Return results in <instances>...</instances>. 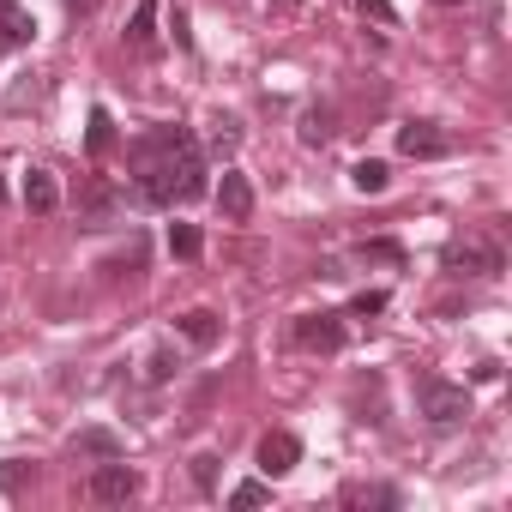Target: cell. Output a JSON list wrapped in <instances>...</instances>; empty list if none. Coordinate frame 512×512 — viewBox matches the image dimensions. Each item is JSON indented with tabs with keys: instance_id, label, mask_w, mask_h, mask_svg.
I'll list each match as a JSON object with an SVG mask.
<instances>
[{
	"instance_id": "cell-25",
	"label": "cell",
	"mask_w": 512,
	"mask_h": 512,
	"mask_svg": "<svg viewBox=\"0 0 512 512\" xmlns=\"http://www.w3.org/2000/svg\"><path fill=\"white\" fill-rule=\"evenodd\" d=\"M356 7H362L368 19H380V25H398V13H392V0H356Z\"/></svg>"
},
{
	"instance_id": "cell-21",
	"label": "cell",
	"mask_w": 512,
	"mask_h": 512,
	"mask_svg": "<svg viewBox=\"0 0 512 512\" xmlns=\"http://www.w3.org/2000/svg\"><path fill=\"white\" fill-rule=\"evenodd\" d=\"M235 145H241V121H235V115H223V121H217V133H211V151H217V157H229Z\"/></svg>"
},
{
	"instance_id": "cell-2",
	"label": "cell",
	"mask_w": 512,
	"mask_h": 512,
	"mask_svg": "<svg viewBox=\"0 0 512 512\" xmlns=\"http://www.w3.org/2000/svg\"><path fill=\"white\" fill-rule=\"evenodd\" d=\"M422 416H428V428H458V422H470V392L452 380H422Z\"/></svg>"
},
{
	"instance_id": "cell-10",
	"label": "cell",
	"mask_w": 512,
	"mask_h": 512,
	"mask_svg": "<svg viewBox=\"0 0 512 512\" xmlns=\"http://www.w3.org/2000/svg\"><path fill=\"white\" fill-rule=\"evenodd\" d=\"M55 205H61L55 175H49V169H31V175H25V211H31V217H49Z\"/></svg>"
},
{
	"instance_id": "cell-24",
	"label": "cell",
	"mask_w": 512,
	"mask_h": 512,
	"mask_svg": "<svg viewBox=\"0 0 512 512\" xmlns=\"http://www.w3.org/2000/svg\"><path fill=\"white\" fill-rule=\"evenodd\" d=\"M193 482L211 494V488H217V458H193Z\"/></svg>"
},
{
	"instance_id": "cell-3",
	"label": "cell",
	"mask_w": 512,
	"mask_h": 512,
	"mask_svg": "<svg viewBox=\"0 0 512 512\" xmlns=\"http://www.w3.org/2000/svg\"><path fill=\"white\" fill-rule=\"evenodd\" d=\"M121 217V187L109 175H85L79 181V223L85 229H109Z\"/></svg>"
},
{
	"instance_id": "cell-13",
	"label": "cell",
	"mask_w": 512,
	"mask_h": 512,
	"mask_svg": "<svg viewBox=\"0 0 512 512\" xmlns=\"http://www.w3.org/2000/svg\"><path fill=\"white\" fill-rule=\"evenodd\" d=\"M356 260H362V266H404V241H392V235H368V241L356 247Z\"/></svg>"
},
{
	"instance_id": "cell-23",
	"label": "cell",
	"mask_w": 512,
	"mask_h": 512,
	"mask_svg": "<svg viewBox=\"0 0 512 512\" xmlns=\"http://www.w3.org/2000/svg\"><path fill=\"white\" fill-rule=\"evenodd\" d=\"M31 476H37V470H31V464H19V458H7V464H0V488H7V494H19Z\"/></svg>"
},
{
	"instance_id": "cell-17",
	"label": "cell",
	"mask_w": 512,
	"mask_h": 512,
	"mask_svg": "<svg viewBox=\"0 0 512 512\" xmlns=\"http://www.w3.org/2000/svg\"><path fill=\"white\" fill-rule=\"evenodd\" d=\"M169 253H175V260H199V253H205L199 223H169Z\"/></svg>"
},
{
	"instance_id": "cell-28",
	"label": "cell",
	"mask_w": 512,
	"mask_h": 512,
	"mask_svg": "<svg viewBox=\"0 0 512 512\" xmlns=\"http://www.w3.org/2000/svg\"><path fill=\"white\" fill-rule=\"evenodd\" d=\"M13 7H19V0H0V13H13Z\"/></svg>"
},
{
	"instance_id": "cell-7",
	"label": "cell",
	"mask_w": 512,
	"mask_h": 512,
	"mask_svg": "<svg viewBox=\"0 0 512 512\" xmlns=\"http://www.w3.org/2000/svg\"><path fill=\"white\" fill-rule=\"evenodd\" d=\"M296 344L320 350V356L344 350V314H308V320H296Z\"/></svg>"
},
{
	"instance_id": "cell-18",
	"label": "cell",
	"mask_w": 512,
	"mask_h": 512,
	"mask_svg": "<svg viewBox=\"0 0 512 512\" xmlns=\"http://www.w3.org/2000/svg\"><path fill=\"white\" fill-rule=\"evenodd\" d=\"M350 181H356V193H386V181H392V169H386L380 157H362V163L350 169Z\"/></svg>"
},
{
	"instance_id": "cell-29",
	"label": "cell",
	"mask_w": 512,
	"mask_h": 512,
	"mask_svg": "<svg viewBox=\"0 0 512 512\" xmlns=\"http://www.w3.org/2000/svg\"><path fill=\"white\" fill-rule=\"evenodd\" d=\"M0 205H7V175H0Z\"/></svg>"
},
{
	"instance_id": "cell-22",
	"label": "cell",
	"mask_w": 512,
	"mask_h": 512,
	"mask_svg": "<svg viewBox=\"0 0 512 512\" xmlns=\"http://www.w3.org/2000/svg\"><path fill=\"white\" fill-rule=\"evenodd\" d=\"M266 500H272L266 482H235V488H229V506H266Z\"/></svg>"
},
{
	"instance_id": "cell-14",
	"label": "cell",
	"mask_w": 512,
	"mask_h": 512,
	"mask_svg": "<svg viewBox=\"0 0 512 512\" xmlns=\"http://www.w3.org/2000/svg\"><path fill=\"white\" fill-rule=\"evenodd\" d=\"M127 43H133V49H157V0H139V7H133Z\"/></svg>"
},
{
	"instance_id": "cell-6",
	"label": "cell",
	"mask_w": 512,
	"mask_h": 512,
	"mask_svg": "<svg viewBox=\"0 0 512 512\" xmlns=\"http://www.w3.org/2000/svg\"><path fill=\"white\" fill-rule=\"evenodd\" d=\"M398 151L416 157V163H428V157H446V151H452V133L434 127V121H404V127H398Z\"/></svg>"
},
{
	"instance_id": "cell-1",
	"label": "cell",
	"mask_w": 512,
	"mask_h": 512,
	"mask_svg": "<svg viewBox=\"0 0 512 512\" xmlns=\"http://www.w3.org/2000/svg\"><path fill=\"white\" fill-rule=\"evenodd\" d=\"M133 169V199L139 205H175V199H205V157L187 127H157L127 151Z\"/></svg>"
},
{
	"instance_id": "cell-30",
	"label": "cell",
	"mask_w": 512,
	"mask_h": 512,
	"mask_svg": "<svg viewBox=\"0 0 512 512\" xmlns=\"http://www.w3.org/2000/svg\"><path fill=\"white\" fill-rule=\"evenodd\" d=\"M440 7H458V0H440Z\"/></svg>"
},
{
	"instance_id": "cell-8",
	"label": "cell",
	"mask_w": 512,
	"mask_h": 512,
	"mask_svg": "<svg viewBox=\"0 0 512 512\" xmlns=\"http://www.w3.org/2000/svg\"><path fill=\"white\" fill-rule=\"evenodd\" d=\"M217 211H223L229 223H247V217H253V181H247L241 169H223V181H217Z\"/></svg>"
},
{
	"instance_id": "cell-20",
	"label": "cell",
	"mask_w": 512,
	"mask_h": 512,
	"mask_svg": "<svg viewBox=\"0 0 512 512\" xmlns=\"http://www.w3.org/2000/svg\"><path fill=\"white\" fill-rule=\"evenodd\" d=\"M85 145H91V157H103V151L115 145V121H109V109H91V127H85Z\"/></svg>"
},
{
	"instance_id": "cell-27",
	"label": "cell",
	"mask_w": 512,
	"mask_h": 512,
	"mask_svg": "<svg viewBox=\"0 0 512 512\" xmlns=\"http://www.w3.org/2000/svg\"><path fill=\"white\" fill-rule=\"evenodd\" d=\"M169 374H175V356H169V350H157V356H151V380H169Z\"/></svg>"
},
{
	"instance_id": "cell-5",
	"label": "cell",
	"mask_w": 512,
	"mask_h": 512,
	"mask_svg": "<svg viewBox=\"0 0 512 512\" xmlns=\"http://www.w3.org/2000/svg\"><path fill=\"white\" fill-rule=\"evenodd\" d=\"M500 247L494 241H452L446 247V272H464V278H500Z\"/></svg>"
},
{
	"instance_id": "cell-15",
	"label": "cell",
	"mask_w": 512,
	"mask_h": 512,
	"mask_svg": "<svg viewBox=\"0 0 512 512\" xmlns=\"http://www.w3.org/2000/svg\"><path fill=\"white\" fill-rule=\"evenodd\" d=\"M332 133H338V115H332L326 103H314V109L302 115V145H332Z\"/></svg>"
},
{
	"instance_id": "cell-26",
	"label": "cell",
	"mask_w": 512,
	"mask_h": 512,
	"mask_svg": "<svg viewBox=\"0 0 512 512\" xmlns=\"http://www.w3.org/2000/svg\"><path fill=\"white\" fill-rule=\"evenodd\" d=\"M380 308H386V290H362L356 296V314H380Z\"/></svg>"
},
{
	"instance_id": "cell-12",
	"label": "cell",
	"mask_w": 512,
	"mask_h": 512,
	"mask_svg": "<svg viewBox=\"0 0 512 512\" xmlns=\"http://www.w3.org/2000/svg\"><path fill=\"white\" fill-rule=\"evenodd\" d=\"M217 332H223V326H217V314H211V308L181 314V338H187L193 350H211V344H217Z\"/></svg>"
},
{
	"instance_id": "cell-19",
	"label": "cell",
	"mask_w": 512,
	"mask_h": 512,
	"mask_svg": "<svg viewBox=\"0 0 512 512\" xmlns=\"http://www.w3.org/2000/svg\"><path fill=\"white\" fill-rule=\"evenodd\" d=\"M31 37H37V19H31V13H19V7L0 13V43H7V49H19V43H31Z\"/></svg>"
},
{
	"instance_id": "cell-4",
	"label": "cell",
	"mask_w": 512,
	"mask_h": 512,
	"mask_svg": "<svg viewBox=\"0 0 512 512\" xmlns=\"http://www.w3.org/2000/svg\"><path fill=\"white\" fill-rule=\"evenodd\" d=\"M133 494H139V470L121 464V458H97V470H91V500L121 506V500H133Z\"/></svg>"
},
{
	"instance_id": "cell-11",
	"label": "cell",
	"mask_w": 512,
	"mask_h": 512,
	"mask_svg": "<svg viewBox=\"0 0 512 512\" xmlns=\"http://www.w3.org/2000/svg\"><path fill=\"white\" fill-rule=\"evenodd\" d=\"M73 458H121V434L115 428H85V434H73Z\"/></svg>"
},
{
	"instance_id": "cell-16",
	"label": "cell",
	"mask_w": 512,
	"mask_h": 512,
	"mask_svg": "<svg viewBox=\"0 0 512 512\" xmlns=\"http://www.w3.org/2000/svg\"><path fill=\"white\" fill-rule=\"evenodd\" d=\"M338 500H344V506H398V488H380V482H350Z\"/></svg>"
},
{
	"instance_id": "cell-9",
	"label": "cell",
	"mask_w": 512,
	"mask_h": 512,
	"mask_svg": "<svg viewBox=\"0 0 512 512\" xmlns=\"http://www.w3.org/2000/svg\"><path fill=\"white\" fill-rule=\"evenodd\" d=\"M296 464H302V440L284 434V428H272V434L260 440V470H266V476H290Z\"/></svg>"
}]
</instances>
